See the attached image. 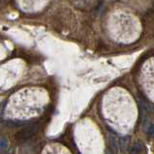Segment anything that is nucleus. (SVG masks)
<instances>
[{
  "label": "nucleus",
  "instance_id": "nucleus-1",
  "mask_svg": "<svg viewBox=\"0 0 154 154\" xmlns=\"http://www.w3.org/2000/svg\"><path fill=\"white\" fill-rule=\"evenodd\" d=\"M40 126L38 124H30L28 127L22 129L21 131H19L17 133L16 138L17 140H27L33 137L36 133H38Z\"/></svg>",
  "mask_w": 154,
  "mask_h": 154
},
{
  "label": "nucleus",
  "instance_id": "nucleus-2",
  "mask_svg": "<svg viewBox=\"0 0 154 154\" xmlns=\"http://www.w3.org/2000/svg\"><path fill=\"white\" fill-rule=\"evenodd\" d=\"M4 123L10 127H20L22 125L31 124V122L30 120H6Z\"/></svg>",
  "mask_w": 154,
  "mask_h": 154
},
{
  "label": "nucleus",
  "instance_id": "nucleus-3",
  "mask_svg": "<svg viewBox=\"0 0 154 154\" xmlns=\"http://www.w3.org/2000/svg\"><path fill=\"white\" fill-rule=\"evenodd\" d=\"M130 137L129 136H123L119 139V148L122 152L127 151L129 143H130Z\"/></svg>",
  "mask_w": 154,
  "mask_h": 154
},
{
  "label": "nucleus",
  "instance_id": "nucleus-4",
  "mask_svg": "<svg viewBox=\"0 0 154 154\" xmlns=\"http://www.w3.org/2000/svg\"><path fill=\"white\" fill-rule=\"evenodd\" d=\"M142 149H143V143L141 142H137L131 148V150H130V154H140Z\"/></svg>",
  "mask_w": 154,
  "mask_h": 154
},
{
  "label": "nucleus",
  "instance_id": "nucleus-5",
  "mask_svg": "<svg viewBox=\"0 0 154 154\" xmlns=\"http://www.w3.org/2000/svg\"><path fill=\"white\" fill-rule=\"evenodd\" d=\"M109 141H110V144H111V147H112V149H113V151L115 153H117L118 147H117V142H116V139L113 136H110Z\"/></svg>",
  "mask_w": 154,
  "mask_h": 154
},
{
  "label": "nucleus",
  "instance_id": "nucleus-6",
  "mask_svg": "<svg viewBox=\"0 0 154 154\" xmlns=\"http://www.w3.org/2000/svg\"><path fill=\"white\" fill-rule=\"evenodd\" d=\"M149 137L154 138V124H151L150 126L148 127V131H147Z\"/></svg>",
  "mask_w": 154,
  "mask_h": 154
},
{
  "label": "nucleus",
  "instance_id": "nucleus-7",
  "mask_svg": "<svg viewBox=\"0 0 154 154\" xmlns=\"http://www.w3.org/2000/svg\"><path fill=\"white\" fill-rule=\"evenodd\" d=\"M0 147H7L6 140H0Z\"/></svg>",
  "mask_w": 154,
  "mask_h": 154
},
{
  "label": "nucleus",
  "instance_id": "nucleus-8",
  "mask_svg": "<svg viewBox=\"0 0 154 154\" xmlns=\"http://www.w3.org/2000/svg\"><path fill=\"white\" fill-rule=\"evenodd\" d=\"M106 154H110V153H109V152L107 151V152H106Z\"/></svg>",
  "mask_w": 154,
  "mask_h": 154
}]
</instances>
